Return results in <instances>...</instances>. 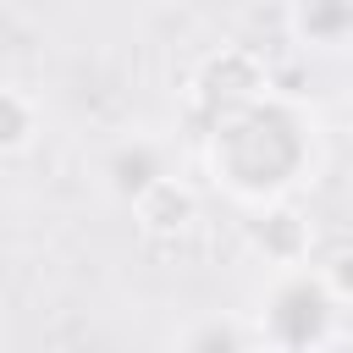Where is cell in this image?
Masks as SVG:
<instances>
[{
  "label": "cell",
  "instance_id": "7a4b0ae2",
  "mask_svg": "<svg viewBox=\"0 0 353 353\" xmlns=\"http://www.w3.org/2000/svg\"><path fill=\"white\" fill-rule=\"evenodd\" d=\"M132 221H138V232L154 237V243L182 237V232H193V221H199V193H193L182 176L165 171L160 182H149V188L132 199Z\"/></svg>",
  "mask_w": 353,
  "mask_h": 353
},
{
  "label": "cell",
  "instance_id": "277c9868",
  "mask_svg": "<svg viewBox=\"0 0 353 353\" xmlns=\"http://www.w3.org/2000/svg\"><path fill=\"white\" fill-rule=\"evenodd\" d=\"M39 132V105L22 94V88H6L0 83V154H22Z\"/></svg>",
  "mask_w": 353,
  "mask_h": 353
},
{
  "label": "cell",
  "instance_id": "52a82bcc",
  "mask_svg": "<svg viewBox=\"0 0 353 353\" xmlns=\"http://www.w3.org/2000/svg\"><path fill=\"white\" fill-rule=\"evenodd\" d=\"M248 353H292V347H281V342H270V336H254Z\"/></svg>",
  "mask_w": 353,
  "mask_h": 353
},
{
  "label": "cell",
  "instance_id": "3957f363",
  "mask_svg": "<svg viewBox=\"0 0 353 353\" xmlns=\"http://www.w3.org/2000/svg\"><path fill=\"white\" fill-rule=\"evenodd\" d=\"M248 248L265 254V265H276V270H298L309 259V221L292 204H270L248 221Z\"/></svg>",
  "mask_w": 353,
  "mask_h": 353
},
{
  "label": "cell",
  "instance_id": "6da1fadb",
  "mask_svg": "<svg viewBox=\"0 0 353 353\" xmlns=\"http://www.w3.org/2000/svg\"><path fill=\"white\" fill-rule=\"evenodd\" d=\"M265 88H270V72H265L248 50H221V55H210V61L199 66V99H204L210 110H221V116L248 110Z\"/></svg>",
  "mask_w": 353,
  "mask_h": 353
},
{
  "label": "cell",
  "instance_id": "8992f818",
  "mask_svg": "<svg viewBox=\"0 0 353 353\" xmlns=\"http://www.w3.org/2000/svg\"><path fill=\"white\" fill-rule=\"evenodd\" d=\"M320 281L336 303H353V248H342L331 265H320Z\"/></svg>",
  "mask_w": 353,
  "mask_h": 353
},
{
  "label": "cell",
  "instance_id": "5b68a950",
  "mask_svg": "<svg viewBox=\"0 0 353 353\" xmlns=\"http://www.w3.org/2000/svg\"><path fill=\"white\" fill-rule=\"evenodd\" d=\"M182 353H248V331L232 320V314H210L188 331Z\"/></svg>",
  "mask_w": 353,
  "mask_h": 353
},
{
  "label": "cell",
  "instance_id": "ba28073f",
  "mask_svg": "<svg viewBox=\"0 0 353 353\" xmlns=\"http://www.w3.org/2000/svg\"><path fill=\"white\" fill-rule=\"evenodd\" d=\"M320 353H353V347H347V342H331V347H320Z\"/></svg>",
  "mask_w": 353,
  "mask_h": 353
}]
</instances>
